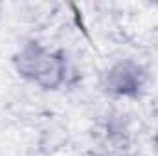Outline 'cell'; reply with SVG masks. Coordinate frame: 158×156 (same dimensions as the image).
I'll return each mask as SVG.
<instances>
[{"label": "cell", "instance_id": "2", "mask_svg": "<svg viewBox=\"0 0 158 156\" xmlns=\"http://www.w3.org/2000/svg\"><path fill=\"white\" fill-rule=\"evenodd\" d=\"M143 76L140 74V70L132 64H119L116 66L110 74H109V88L118 92V94H127V96H134L140 86H142Z\"/></svg>", "mask_w": 158, "mask_h": 156}, {"label": "cell", "instance_id": "1", "mask_svg": "<svg viewBox=\"0 0 158 156\" xmlns=\"http://www.w3.org/2000/svg\"><path fill=\"white\" fill-rule=\"evenodd\" d=\"M20 70L24 76H31L35 81H39L46 86H53L52 79L53 76H59L63 72V63L59 59H53L40 48H30L22 53L20 59Z\"/></svg>", "mask_w": 158, "mask_h": 156}]
</instances>
